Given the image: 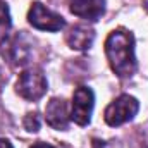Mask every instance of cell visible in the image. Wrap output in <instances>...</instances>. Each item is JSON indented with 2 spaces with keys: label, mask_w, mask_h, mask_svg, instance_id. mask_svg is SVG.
Returning <instances> with one entry per match:
<instances>
[{
  "label": "cell",
  "mask_w": 148,
  "mask_h": 148,
  "mask_svg": "<svg viewBox=\"0 0 148 148\" xmlns=\"http://www.w3.org/2000/svg\"><path fill=\"white\" fill-rule=\"evenodd\" d=\"M105 53L109 57L114 73L121 77L131 76L136 69L134 59V38L124 29L112 31L105 41Z\"/></svg>",
  "instance_id": "6da1fadb"
},
{
  "label": "cell",
  "mask_w": 148,
  "mask_h": 148,
  "mask_svg": "<svg viewBox=\"0 0 148 148\" xmlns=\"http://www.w3.org/2000/svg\"><path fill=\"white\" fill-rule=\"evenodd\" d=\"M16 90L26 100H31V102L40 100L47 93V77H45L43 71L38 67H31V69H26L24 73H21L17 84H16Z\"/></svg>",
  "instance_id": "7a4b0ae2"
},
{
  "label": "cell",
  "mask_w": 148,
  "mask_h": 148,
  "mask_svg": "<svg viewBox=\"0 0 148 148\" xmlns=\"http://www.w3.org/2000/svg\"><path fill=\"white\" fill-rule=\"evenodd\" d=\"M140 109V103L136 98L129 97V95H121L117 100H114L110 105L107 107L105 110V122L115 127V126H121L127 121H131L136 112Z\"/></svg>",
  "instance_id": "3957f363"
},
{
  "label": "cell",
  "mask_w": 148,
  "mask_h": 148,
  "mask_svg": "<svg viewBox=\"0 0 148 148\" xmlns=\"http://www.w3.org/2000/svg\"><path fill=\"white\" fill-rule=\"evenodd\" d=\"M28 21L33 28L41 29V31H59L66 26L64 19L59 14L48 10L45 5H41L38 2L31 5L29 14H28Z\"/></svg>",
  "instance_id": "277c9868"
},
{
  "label": "cell",
  "mask_w": 148,
  "mask_h": 148,
  "mask_svg": "<svg viewBox=\"0 0 148 148\" xmlns=\"http://www.w3.org/2000/svg\"><path fill=\"white\" fill-rule=\"evenodd\" d=\"M95 97L93 91L88 86H79L76 88L73 95V110H71V119L79 126H86L91 119V110H93Z\"/></svg>",
  "instance_id": "5b68a950"
},
{
  "label": "cell",
  "mask_w": 148,
  "mask_h": 148,
  "mask_svg": "<svg viewBox=\"0 0 148 148\" xmlns=\"http://www.w3.org/2000/svg\"><path fill=\"white\" fill-rule=\"evenodd\" d=\"M31 53V47L28 38L23 33H17L10 38H5L2 43V55L16 66H21L24 62H28V57Z\"/></svg>",
  "instance_id": "8992f818"
},
{
  "label": "cell",
  "mask_w": 148,
  "mask_h": 148,
  "mask_svg": "<svg viewBox=\"0 0 148 148\" xmlns=\"http://www.w3.org/2000/svg\"><path fill=\"white\" fill-rule=\"evenodd\" d=\"M67 2L74 16L88 21H98L105 10V0H67Z\"/></svg>",
  "instance_id": "52a82bcc"
},
{
  "label": "cell",
  "mask_w": 148,
  "mask_h": 148,
  "mask_svg": "<svg viewBox=\"0 0 148 148\" xmlns=\"http://www.w3.org/2000/svg\"><path fill=\"white\" fill-rule=\"evenodd\" d=\"M45 119L53 129H67V124H69L67 103L62 98H52L47 105Z\"/></svg>",
  "instance_id": "ba28073f"
},
{
  "label": "cell",
  "mask_w": 148,
  "mask_h": 148,
  "mask_svg": "<svg viewBox=\"0 0 148 148\" xmlns=\"http://www.w3.org/2000/svg\"><path fill=\"white\" fill-rule=\"evenodd\" d=\"M93 38H95V33L88 26H74L67 33L66 40H67V45L74 50H86L91 47Z\"/></svg>",
  "instance_id": "9c48e42d"
},
{
  "label": "cell",
  "mask_w": 148,
  "mask_h": 148,
  "mask_svg": "<svg viewBox=\"0 0 148 148\" xmlns=\"http://www.w3.org/2000/svg\"><path fill=\"white\" fill-rule=\"evenodd\" d=\"M10 29V14L9 7L0 2V40L7 36V31Z\"/></svg>",
  "instance_id": "30bf717a"
},
{
  "label": "cell",
  "mask_w": 148,
  "mask_h": 148,
  "mask_svg": "<svg viewBox=\"0 0 148 148\" xmlns=\"http://www.w3.org/2000/svg\"><path fill=\"white\" fill-rule=\"evenodd\" d=\"M24 127L28 131H33L36 133L40 129V119H38V114H28L26 119H24Z\"/></svg>",
  "instance_id": "8fae6325"
},
{
  "label": "cell",
  "mask_w": 148,
  "mask_h": 148,
  "mask_svg": "<svg viewBox=\"0 0 148 148\" xmlns=\"http://www.w3.org/2000/svg\"><path fill=\"white\" fill-rule=\"evenodd\" d=\"M31 148H55V147H52V145H48V143H35Z\"/></svg>",
  "instance_id": "7c38bea8"
},
{
  "label": "cell",
  "mask_w": 148,
  "mask_h": 148,
  "mask_svg": "<svg viewBox=\"0 0 148 148\" xmlns=\"http://www.w3.org/2000/svg\"><path fill=\"white\" fill-rule=\"evenodd\" d=\"M0 148H12V145L5 140H0Z\"/></svg>",
  "instance_id": "4fadbf2b"
}]
</instances>
